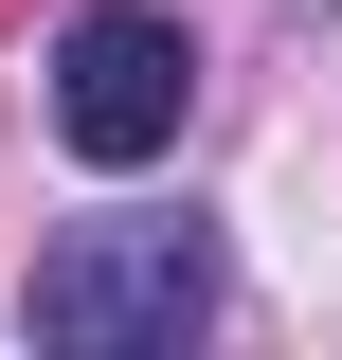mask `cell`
<instances>
[{
  "label": "cell",
  "instance_id": "6da1fadb",
  "mask_svg": "<svg viewBox=\"0 0 342 360\" xmlns=\"http://www.w3.org/2000/svg\"><path fill=\"white\" fill-rule=\"evenodd\" d=\"M216 307H234L216 217H72L18 270V324H37L54 360H163V342H198Z\"/></svg>",
  "mask_w": 342,
  "mask_h": 360
},
{
  "label": "cell",
  "instance_id": "7a4b0ae2",
  "mask_svg": "<svg viewBox=\"0 0 342 360\" xmlns=\"http://www.w3.org/2000/svg\"><path fill=\"white\" fill-rule=\"evenodd\" d=\"M180 108H198V37H180L163 0H72L54 18V144L90 180H144L180 144Z\"/></svg>",
  "mask_w": 342,
  "mask_h": 360
}]
</instances>
